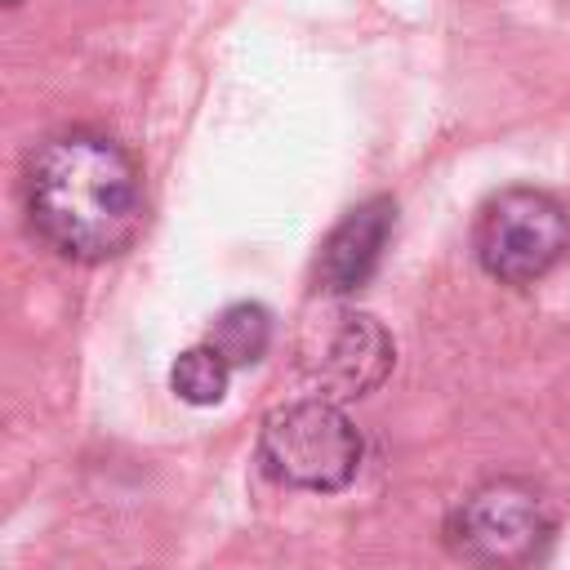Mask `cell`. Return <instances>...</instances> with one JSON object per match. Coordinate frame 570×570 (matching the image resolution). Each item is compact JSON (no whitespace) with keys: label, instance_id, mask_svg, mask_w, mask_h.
Wrapping results in <instances>:
<instances>
[{"label":"cell","instance_id":"cell-3","mask_svg":"<svg viewBox=\"0 0 570 570\" xmlns=\"http://www.w3.org/2000/svg\"><path fill=\"white\" fill-rule=\"evenodd\" d=\"M476 263L499 285H534L570 249V209L543 187H503L476 209Z\"/></svg>","mask_w":570,"mask_h":570},{"label":"cell","instance_id":"cell-1","mask_svg":"<svg viewBox=\"0 0 570 570\" xmlns=\"http://www.w3.org/2000/svg\"><path fill=\"white\" fill-rule=\"evenodd\" d=\"M142 169L102 129L49 134L27 165V214L49 249L107 263L142 232Z\"/></svg>","mask_w":570,"mask_h":570},{"label":"cell","instance_id":"cell-4","mask_svg":"<svg viewBox=\"0 0 570 570\" xmlns=\"http://www.w3.org/2000/svg\"><path fill=\"white\" fill-rule=\"evenodd\" d=\"M552 503L534 481L499 476L468 490L445 517V548L476 566H521L552 534Z\"/></svg>","mask_w":570,"mask_h":570},{"label":"cell","instance_id":"cell-7","mask_svg":"<svg viewBox=\"0 0 570 570\" xmlns=\"http://www.w3.org/2000/svg\"><path fill=\"white\" fill-rule=\"evenodd\" d=\"M205 343H214L232 370H245V365H258L267 343H272V312L263 303H232L214 316Z\"/></svg>","mask_w":570,"mask_h":570},{"label":"cell","instance_id":"cell-5","mask_svg":"<svg viewBox=\"0 0 570 570\" xmlns=\"http://www.w3.org/2000/svg\"><path fill=\"white\" fill-rule=\"evenodd\" d=\"M298 352H303L307 379L330 401L370 396L392 374V361H396V347L383 321L370 312H352V307H338L321 316L316 325H307Z\"/></svg>","mask_w":570,"mask_h":570},{"label":"cell","instance_id":"cell-8","mask_svg":"<svg viewBox=\"0 0 570 570\" xmlns=\"http://www.w3.org/2000/svg\"><path fill=\"white\" fill-rule=\"evenodd\" d=\"M227 379H232V365L214 343H196V347L178 352V361L169 370V387L187 405H218L227 396Z\"/></svg>","mask_w":570,"mask_h":570},{"label":"cell","instance_id":"cell-6","mask_svg":"<svg viewBox=\"0 0 570 570\" xmlns=\"http://www.w3.org/2000/svg\"><path fill=\"white\" fill-rule=\"evenodd\" d=\"M396 227V200L392 196H370L361 200L321 245L316 258V285L325 294H356L383 263V249Z\"/></svg>","mask_w":570,"mask_h":570},{"label":"cell","instance_id":"cell-2","mask_svg":"<svg viewBox=\"0 0 570 570\" xmlns=\"http://www.w3.org/2000/svg\"><path fill=\"white\" fill-rule=\"evenodd\" d=\"M361 432L356 423L330 401V396H307L267 410L258 428V459L263 468L294 490L312 494H334L352 485L361 472Z\"/></svg>","mask_w":570,"mask_h":570}]
</instances>
